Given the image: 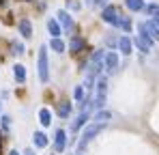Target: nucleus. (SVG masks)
<instances>
[{"mask_svg":"<svg viewBox=\"0 0 159 155\" xmlns=\"http://www.w3.org/2000/svg\"><path fill=\"white\" fill-rule=\"evenodd\" d=\"M103 127H106L103 123H90L88 127L84 129V131H82V140H80V151H82V149H84V147H86V144H88V142H90Z\"/></svg>","mask_w":159,"mask_h":155,"instance_id":"obj_1","label":"nucleus"},{"mask_svg":"<svg viewBox=\"0 0 159 155\" xmlns=\"http://www.w3.org/2000/svg\"><path fill=\"white\" fill-rule=\"evenodd\" d=\"M106 93H107V80H106V76H99L97 78V95L93 99L95 108H101L106 103Z\"/></svg>","mask_w":159,"mask_h":155,"instance_id":"obj_2","label":"nucleus"},{"mask_svg":"<svg viewBox=\"0 0 159 155\" xmlns=\"http://www.w3.org/2000/svg\"><path fill=\"white\" fill-rule=\"evenodd\" d=\"M39 80L41 82H48L50 80V67H48V48H41L39 50Z\"/></svg>","mask_w":159,"mask_h":155,"instance_id":"obj_3","label":"nucleus"},{"mask_svg":"<svg viewBox=\"0 0 159 155\" xmlns=\"http://www.w3.org/2000/svg\"><path fill=\"white\" fill-rule=\"evenodd\" d=\"M103 69L110 76H114L118 71V54L116 52H106V56H103Z\"/></svg>","mask_w":159,"mask_h":155,"instance_id":"obj_4","label":"nucleus"},{"mask_svg":"<svg viewBox=\"0 0 159 155\" xmlns=\"http://www.w3.org/2000/svg\"><path fill=\"white\" fill-rule=\"evenodd\" d=\"M138 30H142L144 37H148L151 41H159V26L155 24V20H151V22H146V24H140Z\"/></svg>","mask_w":159,"mask_h":155,"instance_id":"obj_5","label":"nucleus"},{"mask_svg":"<svg viewBox=\"0 0 159 155\" xmlns=\"http://www.w3.org/2000/svg\"><path fill=\"white\" fill-rule=\"evenodd\" d=\"M133 43H135V48L142 52V54H148V52L153 50V41H151L148 37H144V35H138Z\"/></svg>","mask_w":159,"mask_h":155,"instance_id":"obj_6","label":"nucleus"},{"mask_svg":"<svg viewBox=\"0 0 159 155\" xmlns=\"http://www.w3.org/2000/svg\"><path fill=\"white\" fill-rule=\"evenodd\" d=\"M101 17H103V22H107V24H112V26H116V22H118V17H120V15H118V9H116V7H106Z\"/></svg>","mask_w":159,"mask_h":155,"instance_id":"obj_7","label":"nucleus"},{"mask_svg":"<svg viewBox=\"0 0 159 155\" xmlns=\"http://www.w3.org/2000/svg\"><path fill=\"white\" fill-rule=\"evenodd\" d=\"M65 144H67V134H65V129H56V134H54V147H56V151H58V153L65 151Z\"/></svg>","mask_w":159,"mask_h":155,"instance_id":"obj_8","label":"nucleus"},{"mask_svg":"<svg viewBox=\"0 0 159 155\" xmlns=\"http://www.w3.org/2000/svg\"><path fill=\"white\" fill-rule=\"evenodd\" d=\"M58 22L62 24V28H67V30L73 28V20H71V15L67 11H58Z\"/></svg>","mask_w":159,"mask_h":155,"instance_id":"obj_9","label":"nucleus"},{"mask_svg":"<svg viewBox=\"0 0 159 155\" xmlns=\"http://www.w3.org/2000/svg\"><path fill=\"white\" fill-rule=\"evenodd\" d=\"M118 50H120V54L129 56V54H131V39H129V37H120V39H118Z\"/></svg>","mask_w":159,"mask_h":155,"instance_id":"obj_10","label":"nucleus"},{"mask_svg":"<svg viewBox=\"0 0 159 155\" xmlns=\"http://www.w3.org/2000/svg\"><path fill=\"white\" fill-rule=\"evenodd\" d=\"M13 76H15V80H17L20 84H24V82H26V67H24V65H15V67H13Z\"/></svg>","mask_w":159,"mask_h":155,"instance_id":"obj_11","label":"nucleus"},{"mask_svg":"<svg viewBox=\"0 0 159 155\" xmlns=\"http://www.w3.org/2000/svg\"><path fill=\"white\" fill-rule=\"evenodd\" d=\"M20 32H22L24 39H30L32 37V26H30L28 20H20Z\"/></svg>","mask_w":159,"mask_h":155,"instance_id":"obj_12","label":"nucleus"},{"mask_svg":"<svg viewBox=\"0 0 159 155\" xmlns=\"http://www.w3.org/2000/svg\"><path fill=\"white\" fill-rule=\"evenodd\" d=\"M84 48H86V41L80 39V37H73V39L69 41V50L71 52H80V50H84Z\"/></svg>","mask_w":159,"mask_h":155,"instance_id":"obj_13","label":"nucleus"},{"mask_svg":"<svg viewBox=\"0 0 159 155\" xmlns=\"http://www.w3.org/2000/svg\"><path fill=\"white\" fill-rule=\"evenodd\" d=\"M48 32L52 35V39H56V37L60 35V24H58L56 20H52V17L48 20Z\"/></svg>","mask_w":159,"mask_h":155,"instance_id":"obj_14","label":"nucleus"},{"mask_svg":"<svg viewBox=\"0 0 159 155\" xmlns=\"http://www.w3.org/2000/svg\"><path fill=\"white\" fill-rule=\"evenodd\" d=\"M34 147H37V149L48 147V136H45L43 131H37V134H34Z\"/></svg>","mask_w":159,"mask_h":155,"instance_id":"obj_15","label":"nucleus"},{"mask_svg":"<svg viewBox=\"0 0 159 155\" xmlns=\"http://www.w3.org/2000/svg\"><path fill=\"white\" fill-rule=\"evenodd\" d=\"M125 4H127V9H131V11H142L146 4H144V0H125Z\"/></svg>","mask_w":159,"mask_h":155,"instance_id":"obj_16","label":"nucleus"},{"mask_svg":"<svg viewBox=\"0 0 159 155\" xmlns=\"http://www.w3.org/2000/svg\"><path fill=\"white\" fill-rule=\"evenodd\" d=\"M39 119H41V125H52V114H50V110L48 108H43L41 112H39Z\"/></svg>","mask_w":159,"mask_h":155,"instance_id":"obj_17","label":"nucleus"},{"mask_svg":"<svg viewBox=\"0 0 159 155\" xmlns=\"http://www.w3.org/2000/svg\"><path fill=\"white\" fill-rule=\"evenodd\" d=\"M69 114H71V103H67V101L58 103V116H62V119H67Z\"/></svg>","mask_w":159,"mask_h":155,"instance_id":"obj_18","label":"nucleus"},{"mask_svg":"<svg viewBox=\"0 0 159 155\" xmlns=\"http://www.w3.org/2000/svg\"><path fill=\"white\" fill-rule=\"evenodd\" d=\"M50 48H52L54 52H58V54H62V52H65V43L56 37V39H50Z\"/></svg>","mask_w":159,"mask_h":155,"instance_id":"obj_19","label":"nucleus"},{"mask_svg":"<svg viewBox=\"0 0 159 155\" xmlns=\"http://www.w3.org/2000/svg\"><path fill=\"white\" fill-rule=\"evenodd\" d=\"M110 116H112V114H110L107 110H99L97 116H95V123H103V125H106L107 121H110Z\"/></svg>","mask_w":159,"mask_h":155,"instance_id":"obj_20","label":"nucleus"},{"mask_svg":"<svg viewBox=\"0 0 159 155\" xmlns=\"http://www.w3.org/2000/svg\"><path fill=\"white\" fill-rule=\"evenodd\" d=\"M116 26H118V28H123L125 32H129V30H131V22H129V17H125V15H120V17H118Z\"/></svg>","mask_w":159,"mask_h":155,"instance_id":"obj_21","label":"nucleus"},{"mask_svg":"<svg viewBox=\"0 0 159 155\" xmlns=\"http://www.w3.org/2000/svg\"><path fill=\"white\" fill-rule=\"evenodd\" d=\"M86 121H88V112H82L78 119L73 121V129H80L82 125H84V123H86Z\"/></svg>","mask_w":159,"mask_h":155,"instance_id":"obj_22","label":"nucleus"},{"mask_svg":"<svg viewBox=\"0 0 159 155\" xmlns=\"http://www.w3.org/2000/svg\"><path fill=\"white\" fill-rule=\"evenodd\" d=\"M73 97H75L78 101H82V99H84V88H82V86H78V88H75V93H73Z\"/></svg>","mask_w":159,"mask_h":155,"instance_id":"obj_23","label":"nucleus"},{"mask_svg":"<svg viewBox=\"0 0 159 155\" xmlns=\"http://www.w3.org/2000/svg\"><path fill=\"white\" fill-rule=\"evenodd\" d=\"M148 13H153V15H159V4H151V7H144Z\"/></svg>","mask_w":159,"mask_h":155,"instance_id":"obj_24","label":"nucleus"},{"mask_svg":"<svg viewBox=\"0 0 159 155\" xmlns=\"http://www.w3.org/2000/svg\"><path fill=\"white\" fill-rule=\"evenodd\" d=\"M13 50H15V54H24V45H22V43H15Z\"/></svg>","mask_w":159,"mask_h":155,"instance_id":"obj_25","label":"nucleus"},{"mask_svg":"<svg viewBox=\"0 0 159 155\" xmlns=\"http://www.w3.org/2000/svg\"><path fill=\"white\" fill-rule=\"evenodd\" d=\"M2 125H4V129H9V125H11V119H9V116H2Z\"/></svg>","mask_w":159,"mask_h":155,"instance_id":"obj_26","label":"nucleus"},{"mask_svg":"<svg viewBox=\"0 0 159 155\" xmlns=\"http://www.w3.org/2000/svg\"><path fill=\"white\" fill-rule=\"evenodd\" d=\"M106 4H107V0H97V4H95V7H101V9H103Z\"/></svg>","mask_w":159,"mask_h":155,"instance_id":"obj_27","label":"nucleus"},{"mask_svg":"<svg viewBox=\"0 0 159 155\" xmlns=\"http://www.w3.org/2000/svg\"><path fill=\"white\" fill-rule=\"evenodd\" d=\"M84 2H86V7H95L97 4V0H84Z\"/></svg>","mask_w":159,"mask_h":155,"instance_id":"obj_28","label":"nucleus"},{"mask_svg":"<svg viewBox=\"0 0 159 155\" xmlns=\"http://www.w3.org/2000/svg\"><path fill=\"white\" fill-rule=\"evenodd\" d=\"M155 24H157V26H159V15H155Z\"/></svg>","mask_w":159,"mask_h":155,"instance_id":"obj_29","label":"nucleus"},{"mask_svg":"<svg viewBox=\"0 0 159 155\" xmlns=\"http://www.w3.org/2000/svg\"><path fill=\"white\" fill-rule=\"evenodd\" d=\"M9 155H20V153H17V151H11V153H9Z\"/></svg>","mask_w":159,"mask_h":155,"instance_id":"obj_30","label":"nucleus"},{"mask_svg":"<svg viewBox=\"0 0 159 155\" xmlns=\"http://www.w3.org/2000/svg\"><path fill=\"white\" fill-rule=\"evenodd\" d=\"M24 155H34V153H32V151H26V153H24Z\"/></svg>","mask_w":159,"mask_h":155,"instance_id":"obj_31","label":"nucleus"},{"mask_svg":"<svg viewBox=\"0 0 159 155\" xmlns=\"http://www.w3.org/2000/svg\"><path fill=\"white\" fill-rule=\"evenodd\" d=\"M0 149H2V134H0Z\"/></svg>","mask_w":159,"mask_h":155,"instance_id":"obj_32","label":"nucleus"},{"mask_svg":"<svg viewBox=\"0 0 159 155\" xmlns=\"http://www.w3.org/2000/svg\"><path fill=\"white\" fill-rule=\"evenodd\" d=\"M2 2H4V0H0V4H2Z\"/></svg>","mask_w":159,"mask_h":155,"instance_id":"obj_33","label":"nucleus"},{"mask_svg":"<svg viewBox=\"0 0 159 155\" xmlns=\"http://www.w3.org/2000/svg\"><path fill=\"white\" fill-rule=\"evenodd\" d=\"M26 2H28V0H26Z\"/></svg>","mask_w":159,"mask_h":155,"instance_id":"obj_34","label":"nucleus"}]
</instances>
